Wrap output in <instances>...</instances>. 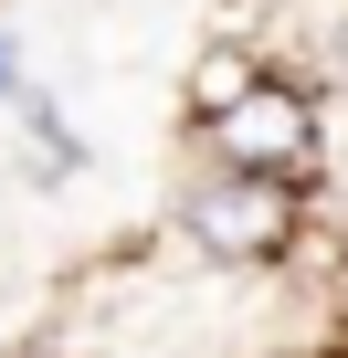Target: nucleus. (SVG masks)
<instances>
[{
	"label": "nucleus",
	"mask_w": 348,
	"mask_h": 358,
	"mask_svg": "<svg viewBox=\"0 0 348 358\" xmlns=\"http://www.w3.org/2000/svg\"><path fill=\"white\" fill-rule=\"evenodd\" d=\"M190 127H201L211 169L316 179V158H327V116H316V85H295V74H274V64H253V74H243L222 106H201Z\"/></svg>",
	"instance_id": "nucleus-2"
},
{
	"label": "nucleus",
	"mask_w": 348,
	"mask_h": 358,
	"mask_svg": "<svg viewBox=\"0 0 348 358\" xmlns=\"http://www.w3.org/2000/svg\"><path fill=\"white\" fill-rule=\"evenodd\" d=\"M0 95H11V106H32V74H22V43H11V32H0Z\"/></svg>",
	"instance_id": "nucleus-3"
},
{
	"label": "nucleus",
	"mask_w": 348,
	"mask_h": 358,
	"mask_svg": "<svg viewBox=\"0 0 348 358\" xmlns=\"http://www.w3.org/2000/svg\"><path fill=\"white\" fill-rule=\"evenodd\" d=\"M327 64H337V85H348V0H327Z\"/></svg>",
	"instance_id": "nucleus-4"
},
{
	"label": "nucleus",
	"mask_w": 348,
	"mask_h": 358,
	"mask_svg": "<svg viewBox=\"0 0 348 358\" xmlns=\"http://www.w3.org/2000/svg\"><path fill=\"white\" fill-rule=\"evenodd\" d=\"M11 358H74V348H53V337H32V348H11Z\"/></svg>",
	"instance_id": "nucleus-5"
},
{
	"label": "nucleus",
	"mask_w": 348,
	"mask_h": 358,
	"mask_svg": "<svg viewBox=\"0 0 348 358\" xmlns=\"http://www.w3.org/2000/svg\"><path fill=\"white\" fill-rule=\"evenodd\" d=\"M180 243L222 274H264V264H295L306 243V179H264V169H201L180 190Z\"/></svg>",
	"instance_id": "nucleus-1"
}]
</instances>
